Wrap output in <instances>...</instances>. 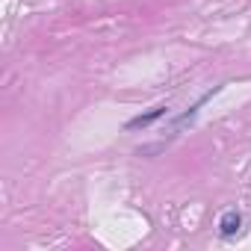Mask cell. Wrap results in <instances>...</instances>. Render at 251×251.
I'll list each match as a JSON object with an SVG mask.
<instances>
[{
    "label": "cell",
    "mask_w": 251,
    "mask_h": 251,
    "mask_svg": "<svg viewBox=\"0 0 251 251\" xmlns=\"http://www.w3.org/2000/svg\"><path fill=\"white\" fill-rule=\"evenodd\" d=\"M236 227H239V216H236V213L230 210V213H227V216L222 219V233H233Z\"/></svg>",
    "instance_id": "1"
}]
</instances>
